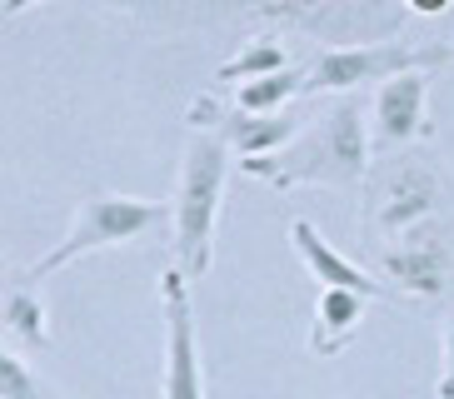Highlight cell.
<instances>
[{"instance_id":"6da1fadb","label":"cell","mask_w":454,"mask_h":399,"mask_svg":"<svg viewBox=\"0 0 454 399\" xmlns=\"http://www.w3.org/2000/svg\"><path fill=\"white\" fill-rule=\"evenodd\" d=\"M370 145H374L370 120H364V106L349 90V95H334V106L309 130L294 135L285 150L240 160V170L275 190H294V185L360 190L364 170H370Z\"/></svg>"},{"instance_id":"7a4b0ae2","label":"cell","mask_w":454,"mask_h":399,"mask_svg":"<svg viewBox=\"0 0 454 399\" xmlns=\"http://www.w3.org/2000/svg\"><path fill=\"white\" fill-rule=\"evenodd\" d=\"M230 175V140L215 130H195L180 160V185H175V260L190 279L210 275L215 265V220H220V195Z\"/></svg>"},{"instance_id":"3957f363","label":"cell","mask_w":454,"mask_h":399,"mask_svg":"<svg viewBox=\"0 0 454 399\" xmlns=\"http://www.w3.org/2000/svg\"><path fill=\"white\" fill-rule=\"evenodd\" d=\"M175 215V205H160V200H140V195H85L75 220H70L66 239H55L51 250L35 260L20 279H51L55 270L75 265L85 254L115 250V245H135L145 239L155 225H165Z\"/></svg>"},{"instance_id":"277c9868","label":"cell","mask_w":454,"mask_h":399,"mask_svg":"<svg viewBox=\"0 0 454 399\" xmlns=\"http://www.w3.org/2000/svg\"><path fill=\"white\" fill-rule=\"evenodd\" d=\"M450 45H410V40H374V45H330L309 66V95H349L364 85H385L404 70L450 66Z\"/></svg>"},{"instance_id":"5b68a950","label":"cell","mask_w":454,"mask_h":399,"mask_svg":"<svg viewBox=\"0 0 454 399\" xmlns=\"http://www.w3.org/2000/svg\"><path fill=\"white\" fill-rule=\"evenodd\" d=\"M165 309V399H205L200 340H195V309H190V275L180 265L160 275Z\"/></svg>"},{"instance_id":"8992f818","label":"cell","mask_w":454,"mask_h":399,"mask_svg":"<svg viewBox=\"0 0 454 399\" xmlns=\"http://www.w3.org/2000/svg\"><path fill=\"white\" fill-rule=\"evenodd\" d=\"M444 195H450V185H444V175H440V170H429L425 160H404L400 170L385 180L380 200H374V210H370V235H374V239L414 235V230L425 225V220H434V215H440Z\"/></svg>"},{"instance_id":"52a82bcc","label":"cell","mask_w":454,"mask_h":399,"mask_svg":"<svg viewBox=\"0 0 454 399\" xmlns=\"http://www.w3.org/2000/svg\"><path fill=\"white\" fill-rule=\"evenodd\" d=\"M429 80H434L429 70H404V75L380 85V95L370 106L374 150H400L410 140L434 135V125H429Z\"/></svg>"},{"instance_id":"ba28073f","label":"cell","mask_w":454,"mask_h":399,"mask_svg":"<svg viewBox=\"0 0 454 399\" xmlns=\"http://www.w3.org/2000/svg\"><path fill=\"white\" fill-rule=\"evenodd\" d=\"M380 275L395 279L400 294L440 300L444 285H450V245H444V239L410 235L400 250H380Z\"/></svg>"},{"instance_id":"9c48e42d","label":"cell","mask_w":454,"mask_h":399,"mask_svg":"<svg viewBox=\"0 0 454 399\" xmlns=\"http://www.w3.org/2000/svg\"><path fill=\"white\" fill-rule=\"evenodd\" d=\"M290 245H294V254L305 260V270L320 279V285L360 290V294H370V300H395V290H389L385 279H370L360 265H349L345 254H340L330 239L320 235V225H309V220H294V225H290Z\"/></svg>"},{"instance_id":"30bf717a","label":"cell","mask_w":454,"mask_h":399,"mask_svg":"<svg viewBox=\"0 0 454 399\" xmlns=\"http://www.w3.org/2000/svg\"><path fill=\"white\" fill-rule=\"evenodd\" d=\"M364 300L360 290H340V285H320L315 294V330H309V355L334 359L340 349L360 334L364 325Z\"/></svg>"},{"instance_id":"8fae6325","label":"cell","mask_w":454,"mask_h":399,"mask_svg":"<svg viewBox=\"0 0 454 399\" xmlns=\"http://www.w3.org/2000/svg\"><path fill=\"white\" fill-rule=\"evenodd\" d=\"M305 130V120L290 115V110H265V115H254V110H230L220 120V135L230 140V150H240V160L250 155H275L294 140V135Z\"/></svg>"},{"instance_id":"7c38bea8","label":"cell","mask_w":454,"mask_h":399,"mask_svg":"<svg viewBox=\"0 0 454 399\" xmlns=\"http://www.w3.org/2000/svg\"><path fill=\"white\" fill-rule=\"evenodd\" d=\"M240 15H265V20H290L309 30H340L349 15V0H225Z\"/></svg>"},{"instance_id":"4fadbf2b","label":"cell","mask_w":454,"mask_h":399,"mask_svg":"<svg viewBox=\"0 0 454 399\" xmlns=\"http://www.w3.org/2000/svg\"><path fill=\"white\" fill-rule=\"evenodd\" d=\"M309 90V70H275V75H260V80H240V110H254V115H265V110H285L294 95Z\"/></svg>"},{"instance_id":"5bb4252c","label":"cell","mask_w":454,"mask_h":399,"mask_svg":"<svg viewBox=\"0 0 454 399\" xmlns=\"http://www.w3.org/2000/svg\"><path fill=\"white\" fill-rule=\"evenodd\" d=\"M45 300L30 285H15L5 294V330L20 340V345H35V349H51V325H45Z\"/></svg>"},{"instance_id":"9a60e30c","label":"cell","mask_w":454,"mask_h":399,"mask_svg":"<svg viewBox=\"0 0 454 399\" xmlns=\"http://www.w3.org/2000/svg\"><path fill=\"white\" fill-rule=\"evenodd\" d=\"M285 66H290V55H285L280 35H254L250 45H240L225 66L215 70V80H260V75H275Z\"/></svg>"},{"instance_id":"2e32d148","label":"cell","mask_w":454,"mask_h":399,"mask_svg":"<svg viewBox=\"0 0 454 399\" xmlns=\"http://www.w3.org/2000/svg\"><path fill=\"white\" fill-rule=\"evenodd\" d=\"M0 399H55V389L15 349H5L0 355Z\"/></svg>"},{"instance_id":"e0dca14e","label":"cell","mask_w":454,"mask_h":399,"mask_svg":"<svg viewBox=\"0 0 454 399\" xmlns=\"http://www.w3.org/2000/svg\"><path fill=\"white\" fill-rule=\"evenodd\" d=\"M185 120L195 125V130H215L220 125V106H215V95H200V100H190V110H185Z\"/></svg>"},{"instance_id":"ac0fdd59","label":"cell","mask_w":454,"mask_h":399,"mask_svg":"<svg viewBox=\"0 0 454 399\" xmlns=\"http://www.w3.org/2000/svg\"><path fill=\"white\" fill-rule=\"evenodd\" d=\"M440 399H454V319L444 334V374H440Z\"/></svg>"},{"instance_id":"d6986e66","label":"cell","mask_w":454,"mask_h":399,"mask_svg":"<svg viewBox=\"0 0 454 399\" xmlns=\"http://www.w3.org/2000/svg\"><path fill=\"white\" fill-rule=\"evenodd\" d=\"M450 5H454V0H404V11H410V15H444Z\"/></svg>"},{"instance_id":"ffe728a7","label":"cell","mask_w":454,"mask_h":399,"mask_svg":"<svg viewBox=\"0 0 454 399\" xmlns=\"http://www.w3.org/2000/svg\"><path fill=\"white\" fill-rule=\"evenodd\" d=\"M30 5H41V0H5V20H15V15L30 11Z\"/></svg>"}]
</instances>
